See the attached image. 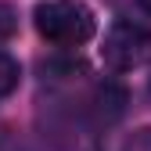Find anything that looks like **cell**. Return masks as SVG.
<instances>
[{
	"label": "cell",
	"instance_id": "7a4b0ae2",
	"mask_svg": "<svg viewBox=\"0 0 151 151\" xmlns=\"http://www.w3.org/2000/svg\"><path fill=\"white\" fill-rule=\"evenodd\" d=\"M32 22H36V32L54 47H79L97 29L93 11L83 0H43V4H36Z\"/></svg>",
	"mask_w": 151,
	"mask_h": 151
},
{
	"label": "cell",
	"instance_id": "3957f363",
	"mask_svg": "<svg viewBox=\"0 0 151 151\" xmlns=\"http://www.w3.org/2000/svg\"><path fill=\"white\" fill-rule=\"evenodd\" d=\"M101 58L111 72H133L151 61V29L137 22H115L104 36Z\"/></svg>",
	"mask_w": 151,
	"mask_h": 151
},
{
	"label": "cell",
	"instance_id": "277c9868",
	"mask_svg": "<svg viewBox=\"0 0 151 151\" xmlns=\"http://www.w3.org/2000/svg\"><path fill=\"white\" fill-rule=\"evenodd\" d=\"M18 79H22V68H18V61L11 58L7 50H0V101L11 97V93L18 90Z\"/></svg>",
	"mask_w": 151,
	"mask_h": 151
},
{
	"label": "cell",
	"instance_id": "8992f818",
	"mask_svg": "<svg viewBox=\"0 0 151 151\" xmlns=\"http://www.w3.org/2000/svg\"><path fill=\"white\" fill-rule=\"evenodd\" d=\"M122 151H151V126H140V129H133V133L126 137Z\"/></svg>",
	"mask_w": 151,
	"mask_h": 151
},
{
	"label": "cell",
	"instance_id": "52a82bcc",
	"mask_svg": "<svg viewBox=\"0 0 151 151\" xmlns=\"http://www.w3.org/2000/svg\"><path fill=\"white\" fill-rule=\"evenodd\" d=\"M140 7H144V11H147V14H151V0H140Z\"/></svg>",
	"mask_w": 151,
	"mask_h": 151
},
{
	"label": "cell",
	"instance_id": "6da1fadb",
	"mask_svg": "<svg viewBox=\"0 0 151 151\" xmlns=\"http://www.w3.org/2000/svg\"><path fill=\"white\" fill-rule=\"evenodd\" d=\"M43 151H101V126L93 104H83L65 90H47L36 108Z\"/></svg>",
	"mask_w": 151,
	"mask_h": 151
},
{
	"label": "cell",
	"instance_id": "5b68a950",
	"mask_svg": "<svg viewBox=\"0 0 151 151\" xmlns=\"http://www.w3.org/2000/svg\"><path fill=\"white\" fill-rule=\"evenodd\" d=\"M14 32H18V14H14L11 4L0 0V40H11Z\"/></svg>",
	"mask_w": 151,
	"mask_h": 151
},
{
	"label": "cell",
	"instance_id": "ba28073f",
	"mask_svg": "<svg viewBox=\"0 0 151 151\" xmlns=\"http://www.w3.org/2000/svg\"><path fill=\"white\" fill-rule=\"evenodd\" d=\"M147 93H151V83H147Z\"/></svg>",
	"mask_w": 151,
	"mask_h": 151
}]
</instances>
